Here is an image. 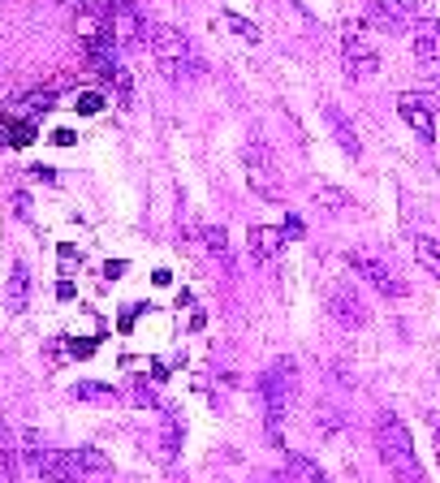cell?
I'll use <instances>...</instances> for the list:
<instances>
[{
	"label": "cell",
	"instance_id": "cell-8",
	"mask_svg": "<svg viewBox=\"0 0 440 483\" xmlns=\"http://www.w3.org/2000/svg\"><path fill=\"white\" fill-rule=\"evenodd\" d=\"M328 311H333V319H337L342 328H363L367 319H371L367 302L350 290V285H333V290H328Z\"/></svg>",
	"mask_w": 440,
	"mask_h": 483
},
{
	"label": "cell",
	"instance_id": "cell-9",
	"mask_svg": "<svg viewBox=\"0 0 440 483\" xmlns=\"http://www.w3.org/2000/svg\"><path fill=\"white\" fill-rule=\"evenodd\" d=\"M397 113H402V121L419 134V143H436V117H432V108H427L423 96H415V91L397 96Z\"/></svg>",
	"mask_w": 440,
	"mask_h": 483
},
{
	"label": "cell",
	"instance_id": "cell-17",
	"mask_svg": "<svg viewBox=\"0 0 440 483\" xmlns=\"http://www.w3.org/2000/svg\"><path fill=\"white\" fill-rule=\"evenodd\" d=\"M311 203H316V208H324L328 216H342L345 208H354V199H350L342 186H316V191H311Z\"/></svg>",
	"mask_w": 440,
	"mask_h": 483
},
{
	"label": "cell",
	"instance_id": "cell-13",
	"mask_svg": "<svg viewBox=\"0 0 440 483\" xmlns=\"http://www.w3.org/2000/svg\"><path fill=\"white\" fill-rule=\"evenodd\" d=\"M410 48H415L419 61H440V22L436 18H423L410 30Z\"/></svg>",
	"mask_w": 440,
	"mask_h": 483
},
{
	"label": "cell",
	"instance_id": "cell-20",
	"mask_svg": "<svg viewBox=\"0 0 440 483\" xmlns=\"http://www.w3.org/2000/svg\"><path fill=\"white\" fill-rule=\"evenodd\" d=\"M73 397L78 402H117V388L99 385V380H82V385H73Z\"/></svg>",
	"mask_w": 440,
	"mask_h": 483
},
{
	"label": "cell",
	"instance_id": "cell-25",
	"mask_svg": "<svg viewBox=\"0 0 440 483\" xmlns=\"http://www.w3.org/2000/svg\"><path fill=\"white\" fill-rule=\"evenodd\" d=\"M177 445H182V428L173 419H165V453H177Z\"/></svg>",
	"mask_w": 440,
	"mask_h": 483
},
{
	"label": "cell",
	"instance_id": "cell-24",
	"mask_svg": "<svg viewBox=\"0 0 440 483\" xmlns=\"http://www.w3.org/2000/svg\"><path fill=\"white\" fill-rule=\"evenodd\" d=\"M52 108V91H35V96H26V113H48Z\"/></svg>",
	"mask_w": 440,
	"mask_h": 483
},
{
	"label": "cell",
	"instance_id": "cell-29",
	"mask_svg": "<svg viewBox=\"0 0 440 483\" xmlns=\"http://www.w3.org/2000/svg\"><path fill=\"white\" fill-rule=\"evenodd\" d=\"M134 402H139V406H156V397H151V393H147L143 385L134 388Z\"/></svg>",
	"mask_w": 440,
	"mask_h": 483
},
{
	"label": "cell",
	"instance_id": "cell-22",
	"mask_svg": "<svg viewBox=\"0 0 440 483\" xmlns=\"http://www.w3.org/2000/svg\"><path fill=\"white\" fill-rule=\"evenodd\" d=\"M224 26H229L233 35H242L246 44H259V39H264V35H259V26L246 22V18H238V13H224Z\"/></svg>",
	"mask_w": 440,
	"mask_h": 483
},
{
	"label": "cell",
	"instance_id": "cell-16",
	"mask_svg": "<svg viewBox=\"0 0 440 483\" xmlns=\"http://www.w3.org/2000/svg\"><path fill=\"white\" fill-rule=\"evenodd\" d=\"M18 440H13V432H9V423L0 419V470H4V479L13 483L18 475H22V466H18Z\"/></svg>",
	"mask_w": 440,
	"mask_h": 483
},
{
	"label": "cell",
	"instance_id": "cell-7",
	"mask_svg": "<svg viewBox=\"0 0 440 483\" xmlns=\"http://www.w3.org/2000/svg\"><path fill=\"white\" fill-rule=\"evenodd\" d=\"M350 267H354L376 293H385V298H406V293H410V285H406L385 259H376V255H350Z\"/></svg>",
	"mask_w": 440,
	"mask_h": 483
},
{
	"label": "cell",
	"instance_id": "cell-26",
	"mask_svg": "<svg viewBox=\"0 0 440 483\" xmlns=\"http://www.w3.org/2000/svg\"><path fill=\"white\" fill-rule=\"evenodd\" d=\"M99 108H104V99H99L96 91H87V96L78 99V113H87V117H91V113H99Z\"/></svg>",
	"mask_w": 440,
	"mask_h": 483
},
{
	"label": "cell",
	"instance_id": "cell-31",
	"mask_svg": "<svg viewBox=\"0 0 440 483\" xmlns=\"http://www.w3.org/2000/svg\"><path fill=\"white\" fill-rule=\"evenodd\" d=\"M436 440H440V428H436Z\"/></svg>",
	"mask_w": 440,
	"mask_h": 483
},
{
	"label": "cell",
	"instance_id": "cell-21",
	"mask_svg": "<svg viewBox=\"0 0 440 483\" xmlns=\"http://www.w3.org/2000/svg\"><path fill=\"white\" fill-rule=\"evenodd\" d=\"M203 242H207V255H216L220 264L229 267L233 264V255H229V238H224V229H207L203 233Z\"/></svg>",
	"mask_w": 440,
	"mask_h": 483
},
{
	"label": "cell",
	"instance_id": "cell-5",
	"mask_svg": "<svg viewBox=\"0 0 440 483\" xmlns=\"http://www.w3.org/2000/svg\"><path fill=\"white\" fill-rule=\"evenodd\" d=\"M246 160V182H250V191L259 194V199H268V203H281V182H276V160H272V147L264 139H250L242 151Z\"/></svg>",
	"mask_w": 440,
	"mask_h": 483
},
{
	"label": "cell",
	"instance_id": "cell-3",
	"mask_svg": "<svg viewBox=\"0 0 440 483\" xmlns=\"http://www.w3.org/2000/svg\"><path fill=\"white\" fill-rule=\"evenodd\" d=\"M298 393V362L293 359H276L259 376V397H264V414H268V432H276V423L290 414V402Z\"/></svg>",
	"mask_w": 440,
	"mask_h": 483
},
{
	"label": "cell",
	"instance_id": "cell-27",
	"mask_svg": "<svg viewBox=\"0 0 440 483\" xmlns=\"http://www.w3.org/2000/svg\"><path fill=\"white\" fill-rule=\"evenodd\" d=\"M13 212H18V216H30V194H26V191H18V194H13Z\"/></svg>",
	"mask_w": 440,
	"mask_h": 483
},
{
	"label": "cell",
	"instance_id": "cell-6",
	"mask_svg": "<svg viewBox=\"0 0 440 483\" xmlns=\"http://www.w3.org/2000/svg\"><path fill=\"white\" fill-rule=\"evenodd\" d=\"M108 30H113V39L125 44V48H139L143 39H151V26L134 9V0H108Z\"/></svg>",
	"mask_w": 440,
	"mask_h": 483
},
{
	"label": "cell",
	"instance_id": "cell-15",
	"mask_svg": "<svg viewBox=\"0 0 440 483\" xmlns=\"http://www.w3.org/2000/svg\"><path fill=\"white\" fill-rule=\"evenodd\" d=\"M285 470H290L298 483H333L328 470H324L316 458H307V453H285Z\"/></svg>",
	"mask_w": 440,
	"mask_h": 483
},
{
	"label": "cell",
	"instance_id": "cell-10",
	"mask_svg": "<svg viewBox=\"0 0 440 483\" xmlns=\"http://www.w3.org/2000/svg\"><path fill=\"white\" fill-rule=\"evenodd\" d=\"M415 9H419V0H371V18L385 26V30H402V26H410Z\"/></svg>",
	"mask_w": 440,
	"mask_h": 483
},
{
	"label": "cell",
	"instance_id": "cell-11",
	"mask_svg": "<svg viewBox=\"0 0 440 483\" xmlns=\"http://www.w3.org/2000/svg\"><path fill=\"white\" fill-rule=\"evenodd\" d=\"M250 255L259 259V264H272V259H281V246H285V233L281 229H272V225H255L250 229Z\"/></svg>",
	"mask_w": 440,
	"mask_h": 483
},
{
	"label": "cell",
	"instance_id": "cell-23",
	"mask_svg": "<svg viewBox=\"0 0 440 483\" xmlns=\"http://www.w3.org/2000/svg\"><path fill=\"white\" fill-rule=\"evenodd\" d=\"M4 130L13 134V139H9L13 147H26L30 139H35V125H30V121H4Z\"/></svg>",
	"mask_w": 440,
	"mask_h": 483
},
{
	"label": "cell",
	"instance_id": "cell-18",
	"mask_svg": "<svg viewBox=\"0 0 440 483\" xmlns=\"http://www.w3.org/2000/svg\"><path fill=\"white\" fill-rule=\"evenodd\" d=\"M415 259H419V267H423L427 276H436V281H440V238H432V233H419V238H415Z\"/></svg>",
	"mask_w": 440,
	"mask_h": 483
},
{
	"label": "cell",
	"instance_id": "cell-30",
	"mask_svg": "<svg viewBox=\"0 0 440 483\" xmlns=\"http://www.w3.org/2000/svg\"><path fill=\"white\" fill-rule=\"evenodd\" d=\"M272 483H298V479H293L290 470H285V475H276V479H272Z\"/></svg>",
	"mask_w": 440,
	"mask_h": 483
},
{
	"label": "cell",
	"instance_id": "cell-4",
	"mask_svg": "<svg viewBox=\"0 0 440 483\" xmlns=\"http://www.w3.org/2000/svg\"><path fill=\"white\" fill-rule=\"evenodd\" d=\"M342 61L350 78H371L380 70V48L367 22H345L342 26Z\"/></svg>",
	"mask_w": 440,
	"mask_h": 483
},
{
	"label": "cell",
	"instance_id": "cell-14",
	"mask_svg": "<svg viewBox=\"0 0 440 483\" xmlns=\"http://www.w3.org/2000/svg\"><path fill=\"white\" fill-rule=\"evenodd\" d=\"M324 121H328V130H333V139H337V147H342L345 156H354V160H359V156H363V143H359L354 125H350V121H345L342 113L333 108V104H324Z\"/></svg>",
	"mask_w": 440,
	"mask_h": 483
},
{
	"label": "cell",
	"instance_id": "cell-28",
	"mask_svg": "<svg viewBox=\"0 0 440 483\" xmlns=\"http://www.w3.org/2000/svg\"><path fill=\"white\" fill-rule=\"evenodd\" d=\"M281 233H285V238H302V220L290 216V220H285V229H281Z\"/></svg>",
	"mask_w": 440,
	"mask_h": 483
},
{
	"label": "cell",
	"instance_id": "cell-19",
	"mask_svg": "<svg viewBox=\"0 0 440 483\" xmlns=\"http://www.w3.org/2000/svg\"><path fill=\"white\" fill-rule=\"evenodd\" d=\"M65 458H70V466L78 470V475H82V470H113L99 449H73V453H65Z\"/></svg>",
	"mask_w": 440,
	"mask_h": 483
},
{
	"label": "cell",
	"instance_id": "cell-1",
	"mask_svg": "<svg viewBox=\"0 0 440 483\" xmlns=\"http://www.w3.org/2000/svg\"><path fill=\"white\" fill-rule=\"evenodd\" d=\"M376 453H380V462H385L402 483H423V466H419L410 428H406L393 411H380V419H376Z\"/></svg>",
	"mask_w": 440,
	"mask_h": 483
},
{
	"label": "cell",
	"instance_id": "cell-12",
	"mask_svg": "<svg viewBox=\"0 0 440 483\" xmlns=\"http://www.w3.org/2000/svg\"><path fill=\"white\" fill-rule=\"evenodd\" d=\"M26 307H30V272H26V264H13L9 285H4V311L22 315Z\"/></svg>",
	"mask_w": 440,
	"mask_h": 483
},
{
	"label": "cell",
	"instance_id": "cell-2",
	"mask_svg": "<svg viewBox=\"0 0 440 483\" xmlns=\"http://www.w3.org/2000/svg\"><path fill=\"white\" fill-rule=\"evenodd\" d=\"M147 44H151V52H156V61H160V70H165L169 82H190L203 70L195 48H190V39L177 26H151V39Z\"/></svg>",
	"mask_w": 440,
	"mask_h": 483
}]
</instances>
